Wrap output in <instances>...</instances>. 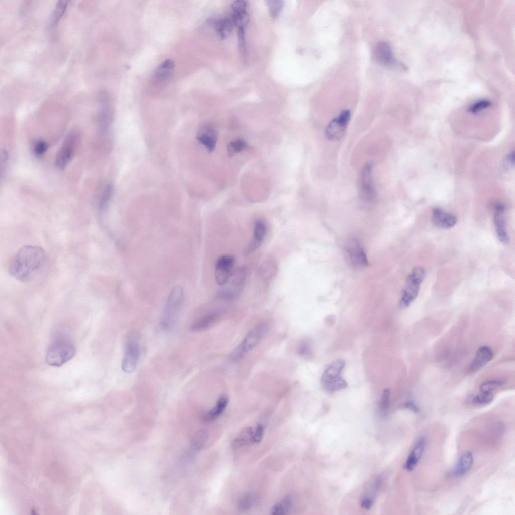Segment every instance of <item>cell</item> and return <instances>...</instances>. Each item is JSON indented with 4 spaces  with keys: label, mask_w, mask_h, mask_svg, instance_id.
<instances>
[{
    "label": "cell",
    "mask_w": 515,
    "mask_h": 515,
    "mask_svg": "<svg viewBox=\"0 0 515 515\" xmlns=\"http://www.w3.org/2000/svg\"><path fill=\"white\" fill-rule=\"evenodd\" d=\"M47 255L44 250L36 245H26L13 256L9 266L10 275L19 281L34 279L46 265Z\"/></svg>",
    "instance_id": "6da1fadb"
},
{
    "label": "cell",
    "mask_w": 515,
    "mask_h": 515,
    "mask_svg": "<svg viewBox=\"0 0 515 515\" xmlns=\"http://www.w3.org/2000/svg\"><path fill=\"white\" fill-rule=\"evenodd\" d=\"M75 352V347L71 341L65 339H58L47 349L45 361L49 365L59 367L71 360Z\"/></svg>",
    "instance_id": "7a4b0ae2"
},
{
    "label": "cell",
    "mask_w": 515,
    "mask_h": 515,
    "mask_svg": "<svg viewBox=\"0 0 515 515\" xmlns=\"http://www.w3.org/2000/svg\"><path fill=\"white\" fill-rule=\"evenodd\" d=\"M426 275L425 269L421 266L414 267L407 276L400 304L402 307H407L417 297L420 285Z\"/></svg>",
    "instance_id": "3957f363"
},
{
    "label": "cell",
    "mask_w": 515,
    "mask_h": 515,
    "mask_svg": "<svg viewBox=\"0 0 515 515\" xmlns=\"http://www.w3.org/2000/svg\"><path fill=\"white\" fill-rule=\"evenodd\" d=\"M269 326L266 322H262L250 331L243 340L234 349L230 355V359L237 361L254 348L268 332Z\"/></svg>",
    "instance_id": "277c9868"
},
{
    "label": "cell",
    "mask_w": 515,
    "mask_h": 515,
    "mask_svg": "<svg viewBox=\"0 0 515 515\" xmlns=\"http://www.w3.org/2000/svg\"><path fill=\"white\" fill-rule=\"evenodd\" d=\"M183 298V291L180 286H175L170 291L161 320L162 326L170 328L177 318Z\"/></svg>",
    "instance_id": "5b68a950"
},
{
    "label": "cell",
    "mask_w": 515,
    "mask_h": 515,
    "mask_svg": "<svg viewBox=\"0 0 515 515\" xmlns=\"http://www.w3.org/2000/svg\"><path fill=\"white\" fill-rule=\"evenodd\" d=\"M344 256L348 265L353 268L360 269L368 265L365 250L356 238H351L347 242L344 247Z\"/></svg>",
    "instance_id": "8992f818"
},
{
    "label": "cell",
    "mask_w": 515,
    "mask_h": 515,
    "mask_svg": "<svg viewBox=\"0 0 515 515\" xmlns=\"http://www.w3.org/2000/svg\"><path fill=\"white\" fill-rule=\"evenodd\" d=\"M246 275L245 267L242 266L234 270L227 282L222 286L219 296L226 300H232L237 297L243 289Z\"/></svg>",
    "instance_id": "52a82bcc"
},
{
    "label": "cell",
    "mask_w": 515,
    "mask_h": 515,
    "mask_svg": "<svg viewBox=\"0 0 515 515\" xmlns=\"http://www.w3.org/2000/svg\"><path fill=\"white\" fill-rule=\"evenodd\" d=\"M140 347L137 339L131 336L126 340L122 361V369L126 373L132 372L136 368L140 356Z\"/></svg>",
    "instance_id": "ba28073f"
},
{
    "label": "cell",
    "mask_w": 515,
    "mask_h": 515,
    "mask_svg": "<svg viewBox=\"0 0 515 515\" xmlns=\"http://www.w3.org/2000/svg\"><path fill=\"white\" fill-rule=\"evenodd\" d=\"M77 132L72 131L65 138L56 157L55 164L60 169H64L70 161L78 142Z\"/></svg>",
    "instance_id": "9c48e42d"
},
{
    "label": "cell",
    "mask_w": 515,
    "mask_h": 515,
    "mask_svg": "<svg viewBox=\"0 0 515 515\" xmlns=\"http://www.w3.org/2000/svg\"><path fill=\"white\" fill-rule=\"evenodd\" d=\"M235 259L231 255H223L216 261L215 267V279L220 286L224 285L234 272Z\"/></svg>",
    "instance_id": "30bf717a"
},
{
    "label": "cell",
    "mask_w": 515,
    "mask_h": 515,
    "mask_svg": "<svg viewBox=\"0 0 515 515\" xmlns=\"http://www.w3.org/2000/svg\"><path fill=\"white\" fill-rule=\"evenodd\" d=\"M350 117V111L345 109L338 116L331 120L326 129L327 138L333 141L340 139L344 135Z\"/></svg>",
    "instance_id": "8fae6325"
},
{
    "label": "cell",
    "mask_w": 515,
    "mask_h": 515,
    "mask_svg": "<svg viewBox=\"0 0 515 515\" xmlns=\"http://www.w3.org/2000/svg\"><path fill=\"white\" fill-rule=\"evenodd\" d=\"M372 164H366L362 170L360 180L361 198L365 203L367 204L372 203L375 198L372 179Z\"/></svg>",
    "instance_id": "7c38bea8"
},
{
    "label": "cell",
    "mask_w": 515,
    "mask_h": 515,
    "mask_svg": "<svg viewBox=\"0 0 515 515\" xmlns=\"http://www.w3.org/2000/svg\"><path fill=\"white\" fill-rule=\"evenodd\" d=\"M504 213V206L502 204L497 205L495 208L494 223L498 239L501 243L507 244L509 236L506 229Z\"/></svg>",
    "instance_id": "4fadbf2b"
},
{
    "label": "cell",
    "mask_w": 515,
    "mask_h": 515,
    "mask_svg": "<svg viewBox=\"0 0 515 515\" xmlns=\"http://www.w3.org/2000/svg\"><path fill=\"white\" fill-rule=\"evenodd\" d=\"M266 232L265 222L261 219L256 220L254 223L252 238L245 249L246 255L251 254L259 248L265 239Z\"/></svg>",
    "instance_id": "5bb4252c"
},
{
    "label": "cell",
    "mask_w": 515,
    "mask_h": 515,
    "mask_svg": "<svg viewBox=\"0 0 515 515\" xmlns=\"http://www.w3.org/2000/svg\"><path fill=\"white\" fill-rule=\"evenodd\" d=\"M197 139L209 152H212L216 146L217 133L212 126L205 124L199 129L197 135Z\"/></svg>",
    "instance_id": "9a60e30c"
},
{
    "label": "cell",
    "mask_w": 515,
    "mask_h": 515,
    "mask_svg": "<svg viewBox=\"0 0 515 515\" xmlns=\"http://www.w3.org/2000/svg\"><path fill=\"white\" fill-rule=\"evenodd\" d=\"M373 56L378 63L384 66H392L396 62L392 49L386 42H381L377 44L374 50Z\"/></svg>",
    "instance_id": "2e32d148"
},
{
    "label": "cell",
    "mask_w": 515,
    "mask_h": 515,
    "mask_svg": "<svg viewBox=\"0 0 515 515\" xmlns=\"http://www.w3.org/2000/svg\"><path fill=\"white\" fill-rule=\"evenodd\" d=\"M433 224L440 228L449 229L455 225L457 218L454 215L440 208L434 209L432 215Z\"/></svg>",
    "instance_id": "e0dca14e"
},
{
    "label": "cell",
    "mask_w": 515,
    "mask_h": 515,
    "mask_svg": "<svg viewBox=\"0 0 515 515\" xmlns=\"http://www.w3.org/2000/svg\"><path fill=\"white\" fill-rule=\"evenodd\" d=\"M492 349L487 346L480 347L477 350L475 358L470 364L468 371L473 373L477 371L488 363L493 358Z\"/></svg>",
    "instance_id": "ac0fdd59"
},
{
    "label": "cell",
    "mask_w": 515,
    "mask_h": 515,
    "mask_svg": "<svg viewBox=\"0 0 515 515\" xmlns=\"http://www.w3.org/2000/svg\"><path fill=\"white\" fill-rule=\"evenodd\" d=\"M345 365V361L341 359L337 360L330 364L322 375V385L334 382L342 378L340 374Z\"/></svg>",
    "instance_id": "d6986e66"
},
{
    "label": "cell",
    "mask_w": 515,
    "mask_h": 515,
    "mask_svg": "<svg viewBox=\"0 0 515 515\" xmlns=\"http://www.w3.org/2000/svg\"><path fill=\"white\" fill-rule=\"evenodd\" d=\"M221 314L217 311L207 313L194 322L191 326L190 329L193 332L205 330L213 326L220 320Z\"/></svg>",
    "instance_id": "ffe728a7"
},
{
    "label": "cell",
    "mask_w": 515,
    "mask_h": 515,
    "mask_svg": "<svg viewBox=\"0 0 515 515\" xmlns=\"http://www.w3.org/2000/svg\"><path fill=\"white\" fill-rule=\"evenodd\" d=\"M425 445V440L422 437L416 443L405 462L404 468L406 470L411 471L416 466L422 456Z\"/></svg>",
    "instance_id": "44dd1931"
},
{
    "label": "cell",
    "mask_w": 515,
    "mask_h": 515,
    "mask_svg": "<svg viewBox=\"0 0 515 515\" xmlns=\"http://www.w3.org/2000/svg\"><path fill=\"white\" fill-rule=\"evenodd\" d=\"M473 463L472 453L470 451L464 453L459 458L453 470V474L456 477L466 475L470 470Z\"/></svg>",
    "instance_id": "7402d4cb"
},
{
    "label": "cell",
    "mask_w": 515,
    "mask_h": 515,
    "mask_svg": "<svg viewBox=\"0 0 515 515\" xmlns=\"http://www.w3.org/2000/svg\"><path fill=\"white\" fill-rule=\"evenodd\" d=\"M174 69V62L171 59H166L157 68L155 76L160 80H167L172 76Z\"/></svg>",
    "instance_id": "603a6c76"
},
{
    "label": "cell",
    "mask_w": 515,
    "mask_h": 515,
    "mask_svg": "<svg viewBox=\"0 0 515 515\" xmlns=\"http://www.w3.org/2000/svg\"><path fill=\"white\" fill-rule=\"evenodd\" d=\"M228 403V398L226 396L220 397L215 406L208 411L204 417L206 421H211L218 418L224 411Z\"/></svg>",
    "instance_id": "cb8c5ba5"
},
{
    "label": "cell",
    "mask_w": 515,
    "mask_h": 515,
    "mask_svg": "<svg viewBox=\"0 0 515 515\" xmlns=\"http://www.w3.org/2000/svg\"><path fill=\"white\" fill-rule=\"evenodd\" d=\"M234 24L232 18H224L217 20L215 22L216 30L221 39L229 36Z\"/></svg>",
    "instance_id": "d4e9b609"
},
{
    "label": "cell",
    "mask_w": 515,
    "mask_h": 515,
    "mask_svg": "<svg viewBox=\"0 0 515 515\" xmlns=\"http://www.w3.org/2000/svg\"><path fill=\"white\" fill-rule=\"evenodd\" d=\"M253 431L250 427L245 428L234 439L233 446L239 447L253 443Z\"/></svg>",
    "instance_id": "484cf974"
},
{
    "label": "cell",
    "mask_w": 515,
    "mask_h": 515,
    "mask_svg": "<svg viewBox=\"0 0 515 515\" xmlns=\"http://www.w3.org/2000/svg\"><path fill=\"white\" fill-rule=\"evenodd\" d=\"M67 3L68 1H59L58 2L53 12L50 27H54L59 22L66 11Z\"/></svg>",
    "instance_id": "4316f807"
},
{
    "label": "cell",
    "mask_w": 515,
    "mask_h": 515,
    "mask_svg": "<svg viewBox=\"0 0 515 515\" xmlns=\"http://www.w3.org/2000/svg\"><path fill=\"white\" fill-rule=\"evenodd\" d=\"M493 393L481 392L473 397L472 403L476 406H484L489 404L493 399Z\"/></svg>",
    "instance_id": "83f0119b"
},
{
    "label": "cell",
    "mask_w": 515,
    "mask_h": 515,
    "mask_svg": "<svg viewBox=\"0 0 515 515\" xmlns=\"http://www.w3.org/2000/svg\"><path fill=\"white\" fill-rule=\"evenodd\" d=\"M247 143L242 139H236L231 141L227 146V151L229 155H234L246 149Z\"/></svg>",
    "instance_id": "f1b7e54d"
},
{
    "label": "cell",
    "mask_w": 515,
    "mask_h": 515,
    "mask_svg": "<svg viewBox=\"0 0 515 515\" xmlns=\"http://www.w3.org/2000/svg\"><path fill=\"white\" fill-rule=\"evenodd\" d=\"M266 2L271 17L274 19H276L282 10L284 6V2L283 1L274 0L267 1Z\"/></svg>",
    "instance_id": "f546056e"
},
{
    "label": "cell",
    "mask_w": 515,
    "mask_h": 515,
    "mask_svg": "<svg viewBox=\"0 0 515 515\" xmlns=\"http://www.w3.org/2000/svg\"><path fill=\"white\" fill-rule=\"evenodd\" d=\"M232 18L234 24L237 26L238 28L244 29L245 26L249 21L250 17L247 11H245L243 12L233 13Z\"/></svg>",
    "instance_id": "4dcf8cb0"
},
{
    "label": "cell",
    "mask_w": 515,
    "mask_h": 515,
    "mask_svg": "<svg viewBox=\"0 0 515 515\" xmlns=\"http://www.w3.org/2000/svg\"><path fill=\"white\" fill-rule=\"evenodd\" d=\"M112 191L113 187L111 184H108L105 187L98 203V208L100 211L104 210L110 200Z\"/></svg>",
    "instance_id": "1f68e13d"
},
{
    "label": "cell",
    "mask_w": 515,
    "mask_h": 515,
    "mask_svg": "<svg viewBox=\"0 0 515 515\" xmlns=\"http://www.w3.org/2000/svg\"><path fill=\"white\" fill-rule=\"evenodd\" d=\"M504 384L501 380H490L484 382L480 386V391L493 393L497 388Z\"/></svg>",
    "instance_id": "d6a6232c"
},
{
    "label": "cell",
    "mask_w": 515,
    "mask_h": 515,
    "mask_svg": "<svg viewBox=\"0 0 515 515\" xmlns=\"http://www.w3.org/2000/svg\"><path fill=\"white\" fill-rule=\"evenodd\" d=\"M254 501V497L252 494H246L239 500L238 506L242 510H249L253 506Z\"/></svg>",
    "instance_id": "836d02e7"
},
{
    "label": "cell",
    "mask_w": 515,
    "mask_h": 515,
    "mask_svg": "<svg viewBox=\"0 0 515 515\" xmlns=\"http://www.w3.org/2000/svg\"><path fill=\"white\" fill-rule=\"evenodd\" d=\"M491 105V102L486 99H482L477 101L472 104L468 109L470 113L475 114L482 110L488 107Z\"/></svg>",
    "instance_id": "e575fe53"
},
{
    "label": "cell",
    "mask_w": 515,
    "mask_h": 515,
    "mask_svg": "<svg viewBox=\"0 0 515 515\" xmlns=\"http://www.w3.org/2000/svg\"><path fill=\"white\" fill-rule=\"evenodd\" d=\"M48 147V144L45 141L38 140L34 143L32 150L35 155L41 156L47 151Z\"/></svg>",
    "instance_id": "d590c367"
},
{
    "label": "cell",
    "mask_w": 515,
    "mask_h": 515,
    "mask_svg": "<svg viewBox=\"0 0 515 515\" xmlns=\"http://www.w3.org/2000/svg\"><path fill=\"white\" fill-rule=\"evenodd\" d=\"M389 397L390 390L388 389H385L383 390L380 403V408L381 411L385 412L388 409L389 404Z\"/></svg>",
    "instance_id": "8d00e7d4"
},
{
    "label": "cell",
    "mask_w": 515,
    "mask_h": 515,
    "mask_svg": "<svg viewBox=\"0 0 515 515\" xmlns=\"http://www.w3.org/2000/svg\"><path fill=\"white\" fill-rule=\"evenodd\" d=\"M247 3L245 1H236L232 4L231 8L233 13L246 11Z\"/></svg>",
    "instance_id": "74e56055"
},
{
    "label": "cell",
    "mask_w": 515,
    "mask_h": 515,
    "mask_svg": "<svg viewBox=\"0 0 515 515\" xmlns=\"http://www.w3.org/2000/svg\"><path fill=\"white\" fill-rule=\"evenodd\" d=\"M298 353L301 356H308L311 353V347L310 345L306 342H301L298 348Z\"/></svg>",
    "instance_id": "f35d334b"
},
{
    "label": "cell",
    "mask_w": 515,
    "mask_h": 515,
    "mask_svg": "<svg viewBox=\"0 0 515 515\" xmlns=\"http://www.w3.org/2000/svg\"><path fill=\"white\" fill-rule=\"evenodd\" d=\"M287 512L282 502L275 504L271 508V513L273 515H283L287 513Z\"/></svg>",
    "instance_id": "ab89813d"
},
{
    "label": "cell",
    "mask_w": 515,
    "mask_h": 515,
    "mask_svg": "<svg viewBox=\"0 0 515 515\" xmlns=\"http://www.w3.org/2000/svg\"><path fill=\"white\" fill-rule=\"evenodd\" d=\"M264 433V426L261 424H258L255 430L253 431V442L254 443L260 442L263 437Z\"/></svg>",
    "instance_id": "60d3db41"
},
{
    "label": "cell",
    "mask_w": 515,
    "mask_h": 515,
    "mask_svg": "<svg viewBox=\"0 0 515 515\" xmlns=\"http://www.w3.org/2000/svg\"><path fill=\"white\" fill-rule=\"evenodd\" d=\"M372 500L368 497H364L361 502V506L362 508L369 509L372 505Z\"/></svg>",
    "instance_id": "b9f144b4"
},
{
    "label": "cell",
    "mask_w": 515,
    "mask_h": 515,
    "mask_svg": "<svg viewBox=\"0 0 515 515\" xmlns=\"http://www.w3.org/2000/svg\"><path fill=\"white\" fill-rule=\"evenodd\" d=\"M404 407L414 412H417L418 411V408L417 405L411 401L406 402L404 404Z\"/></svg>",
    "instance_id": "7bdbcfd3"
},
{
    "label": "cell",
    "mask_w": 515,
    "mask_h": 515,
    "mask_svg": "<svg viewBox=\"0 0 515 515\" xmlns=\"http://www.w3.org/2000/svg\"><path fill=\"white\" fill-rule=\"evenodd\" d=\"M507 161L511 165H514V152H510L507 156Z\"/></svg>",
    "instance_id": "ee69618b"
}]
</instances>
